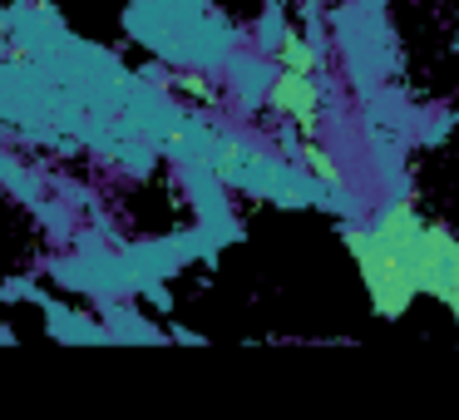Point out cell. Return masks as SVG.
Masks as SVG:
<instances>
[{"label": "cell", "instance_id": "cell-6", "mask_svg": "<svg viewBox=\"0 0 459 420\" xmlns=\"http://www.w3.org/2000/svg\"><path fill=\"white\" fill-rule=\"evenodd\" d=\"M439 302H445V307L455 311V321H459V252H455V262H449V277H445V292H439Z\"/></svg>", "mask_w": 459, "mask_h": 420}, {"label": "cell", "instance_id": "cell-1", "mask_svg": "<svg viewBox=\"0 0 459 420\" xmlns=\"http://www.w3.org/2000/svg\"><path fill=\"white\" fill-rule=\"evenodd\" d=\"M341 242H346L351 262H356L360 282H366V292H370V311H376L380 321H400L410 311V302L420 297L410 258L400 248H390L376 228H346Z\"/></svg>", "mask_w": 459, "mask_h": 420}, {"label": "cell", "instance_id": "cell-4", "mask_svg": "<svg viewBox=\"0 0 459 420\" xmlns=\"http://www.w3.org/2000/svg\"><path fill=\"white\" fill-rule=\"evenodd\" d=\"M277 70H297V74H316V50H311L307 40H301L297 31L281 35L277 45Z\"/></svg>", "mask_w": 459, "mask_h": 420}, {"label": "cell", "instance_id": "cell-5", "mask_svg": "<svg viewBox=\"0 0 459 420\" xmlns=\"http://www.w3.org/2000/svg\"><path fill=\"white\" fill-rule=\"evenodd\" d=\"M301 163H307V169L316 173L321 188H341V169L331 163V153L316 144V134H301Z\"/></svg>", "mask_w": 459, "mask_h": 420}, {"label": "cell", "instance_id": "cell-3", "mask_svg": "<svg viewBox=\"0 0 459 420\" xmlns=\"http://www.w3.org/2000/svg\"><path fill=\"white\" fill-rule=\"evenodd\" d=\"M267 104L291 119L301 134H316V119H321V90L311 74H297V70H277V80L267 84Z\"/></svg>", "mask_w": 459, "mask_h": 420}, {"label": "cell", "instance_id": "cell-2", "mask_svg": "<svg viewBox=\"0 0 459 420\" xmlns=\"http://www.w3.org/2000/svg\"><path fill=\"white\" fill-rule=\"evenodd\" d=\"M455 252H459V238L449 232V223H425V228H420V238L410 242V272H415L420 297H439V292H445Z\"/></svg>", "mask_w": 459, "mask_h": 420}]
</instances>
